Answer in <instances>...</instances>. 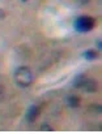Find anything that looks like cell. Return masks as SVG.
I'll use <instances>...</instances> for the list:
<instances>
[{"label":"cell","instance_id":"obj_1","mask_svg":"<svg viewBox=\"0 0 102 134\" xmlns=\"http://www.w3.org/2000/svg\"><path fill=\"white\" fill-rule=\"evenodd\" d=\"M13 80L14 82L17 83V86L25 89V87H29L33 81H34V76H33V72L29 66L26 65H21L18 66L16 70H14V74H13Z\"/></svg>","mask_w":102,"mask_h":134},{"label":"cell","instance_id":"obj_9","mask_svg":"<svg viewBox=\"0 0 102 134\" xmlns=\"http://www.w3.org/2000/svg\"><path fill=\"white\" fill-rule=\"evenodd\" d=\"M39 130H41V132H51L52 129L49 126V124H42L41 128H39Z\"/></svg>","mask_w":102,"mask_h":134},{"label":"cell","instance_id":"obj_5","mask_svg":"<svg viewBox=\"0 0 102 134\" xmlns=\"http://www.w3.org/2000/svg\"><path fill=\"white\" fill-rule=\"evenodd\" d=\"M65 105L67 107H69V108H79L80 107V104H81V99L77 96V95H68L67 98H65Z\"/></svg>","mask_w":102,"mask_h":134},{"label":"cell","instance_id":"obj_4","mask_svg":"<svg viewBox=\"0 0 102 134\" xmlns=\"http://www.w3.org/2000/svg\"><path fill=\"white\" fill-rule=\"evenodd\" d=\"M41 109H42V107H41V105H37V104L30 105V107H29V109L26 111V115H25L26 121H28L29 124H33V122L38 119V116L41 115Z\"/></svg>","mask_w":102,"mask_h":134},{"label":"cell","instance_id":"obj_13","mask_svg":"<svg viewBox=\"0 0 102 134\" xmlns=\"http://www.w3.org/2000/svg\"><path fill=\"white\" fill-rule=\"evenodd\" d=\"M4 17H5V12H4L3 9H0V20L4 18Z\"/></svg>","mask_w":102,"mask_h":134},{"label":"cell","instance_id":"obj_2","mask_svg":"<svg viewBox=\"0 0 102 134\" xmlns=\"http://www.w3.org/2000/svg\"><path fill=\"white\" fill-rule=\"evenodd\" d=\"M73 26H75L76 31H79V33H89L96 26V18H93L90 16H80L75 20Z\"/></svg>","mask_w":102,"mask_h":134},{"label":"cell","instance_id":"obj_7","mask_svg":"<svg viewBox=\"0 0 102 134\" xmlns=\"http://www.w3.org/2000/svg\"><path fill=\"white\" fill-rule=\"evenodd\" d=\"M89 111L93 113V115H97V116H100L102 112V108L101 105L98 104V103H93V104H90V107H89Z\"/></svg>","mask_w":102,"mask_h":134},{"label":"cell","instance_id":"obj_14","mask_svg":"<svg viewBox=\"0 0 102 134\" xmlns=\"http://www.w3.org/2000/svg\"><path fill=\"white\" fill-rule=\"evenodd\" d=\"M22 1H28V0H22Z\"/></svg>","mask_w":102,"mask_h":134},{"label":"cell","instance_id":"obj_8","mask_svg":"<svg viewBox=\"0 0 102 134\" xmlns=\"http://www.w3.org/2000/svg\"><path fill=\"white\" fill-rule=\"evenodd\" d=\"M84 74H79L75 80H73V87H76V89H80V85H81V82H83V80H84Z\"/></svg>","mask_w":102,"mask_h":134},{"label":"cell","instance_id":"obj_6","mask_svg":"<svg viewBox=\"0 0 102 134\" xmlns=\"http://www.w3.org/2000/svg\"><path fill=\"white\" fill-rule=\"evenodd\" d=\"M98 52H100V51H97V49H86V51L83 53V56H84L86 60H96V59L98 57Z\"/></svg>","mask_w":102,"mask_h":134},{"label":"cell","instance_id":"obj_10","mask_svg":"<svg viewBox=\"0 0 102 134\" xmlns=\"http://www.w3.org/2000/svg\"><path fill=\"white\" fill-rule=\"evenodd\" d=\"M75 1H76V3L79 4V5L84 7V5H88V4H89V3H90L92 0H75Z\"/></svg>","mask_w":102,"mask_h":134},{"label":"cell","instance_id":"obj_12","mask_svg":"<svg viewBox=\"0 0 102 134\" xmlns=\"http://www.w3.org/2000/svg\"><path fill=\"white\" fill-rule=\"evenodd\" d=\"M97 51H101V39H97Z\"/></svg>","mask_w":102,"mask_h":134},{"label":"cell","instance_id":"obj_3","mask_svg":"<svg viewBox=\"0 0 102 134\" xmlns=\"http://www.w3.org/2000/svg\"><path fill=\"white\" fill-rule=\"evenodd\" d=\"M80 89L88 94H93L98 90V82L94 80V78H89V77H84L81 85H80Z\"/></svg>","mask_w":102,"mask_h":134},{"label":"cell","instance_id":"obj_11","mask_svg":"<svg viewBox=\"0 0 102 134\" xmlns=\"http://www.w3.org/2000/svg\"><path fill=\"white\" fill-rule=\"evenodd\" d=\"M4 94H5V89H4V85H3V83H0V102L3 100V98H4Z\"/></svg>","mask_w":102,"mask_h":134}]
</instances>
